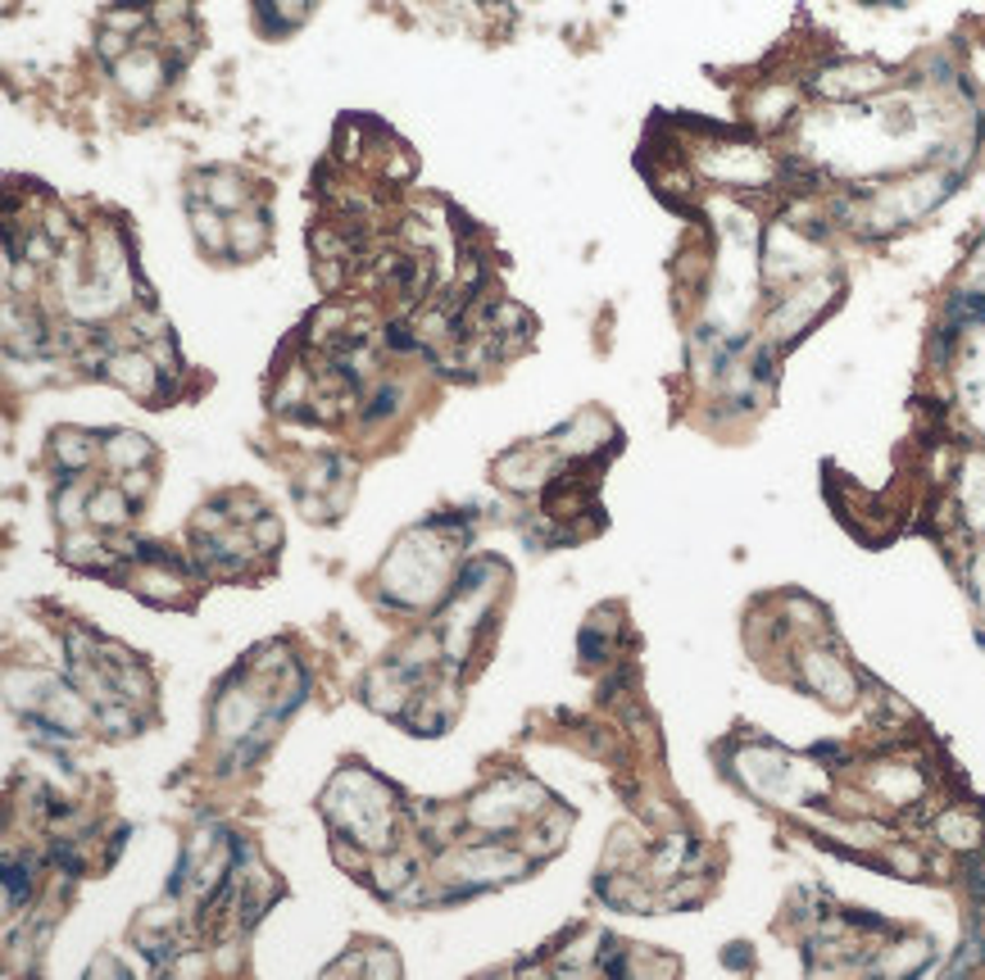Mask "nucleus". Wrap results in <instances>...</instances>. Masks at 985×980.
Here are the masks:
<instances>
[{"mask_svg": "<svg viewBox=\"0 0 985 980\" xmlns=\"http://www.w3.org/2000/svg\"><path fill=\"white\" fill-rule=\"evenodd\" d=\"M972 595L985 608V554H976V563H972Z\"/></svg>", "mask_w": 985, "mask_h": 980, "instance_id": "3", "label": "nucleus"}, {"mask_svg": "<svg viewBox=\"0 0 985 980\" xmlns=\"http://www.w3.org/2000/svg\"><path fill=\"white\" fill-rule=\"evenodd\" d=\"M91 518L100 527H118L123 518H128V495H123V490H100V495L91 500Z\"/></svg>", "mask_w": 985, "mask_h": 980, "instance_id": "2", "label": "nucleus"}, {"mask_svg": "<svg viewBox=\"0 0 985 980\" xmlns=\"http://www.w3.org/2000/svg\"><path fill=\"white\" fill-rule=\"evenodd\" d=\"M936 835H940L949 849H976V844H981V821H976V813H968V808H949V813L936 821Z\"/></svg>", "mask_w": 985, "mask_h": 980, "instance_id": "1", "label": "nucleus"}]
</instances>
